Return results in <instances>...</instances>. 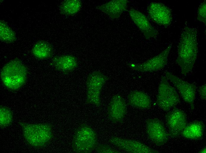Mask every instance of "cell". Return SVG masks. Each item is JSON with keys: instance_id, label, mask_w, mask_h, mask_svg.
I'll return each mask as SVG.
<instances>
[{"instance_id": "d4e9b609", "label": "cell", "mask_w": 206, "mask_h": 153, "mask_svg": "<svg viewBox=\"0 0 206 153\" xmlns=\"http://www.w3.org/2000/svg\"><path fill=\"white\" fill-rule=\"evenodd\" d=\"M198 92L201 98L202 99L205 100L206 98V84L205 83L199 87Z\"/></svg>"}, {"instance_id": "4fadbf2b", "label": "cell", "mask_w": 206, "mask_h": 153, "mask_svg": "<svg viewBox=\"0 0 206 153\" xmlns=\"http://www.w3.org/2000/svg\"><path fill=\"white\" fill-rule=\"evenodd\" d=\"M126 112V104L122 97L118 94L113 96L108 108V115L110 120L114 123L121 122Z\"/></svg>"}, {"instance_id": "2e32d148", "label": "cell", "mask_w": 206, "mask_h": 153, "mask_svg": "<svg viewBox=\"0 0 206 153\" xmlns=\"http://www.w3.org/2000/svg\"><path fill=\"white\" fill-rule=\"evenodd\" d=\"M128 1L113 0L98 7V9L112 19L119 18L126 10Z\"/></svg>"}, {"instance_id": "3957f363", "label": "cell", "mask_w": 206, "mask_h": 153, "mask_svg": "<svg viewBox=\"0 0 206 153\" xmlns=\"http://www.w3.org/2000/svg\"><path fill=\"white\" fill-rule=\"evenodd\" d=\"M19 124L22 127L25 140L34 147H45L53 137L52 126L50 124H30L21 122Z\"/></svg>"}, {"instance_id": "5bb4252c", "label": "cell", "mask_w": 206, "mask_h": 153, "mask_svg": "<svg viewBox=\"0 0 206 153\" xmlns=\"http://www.w3.org/2000/svg\"><path fill=\"white\" fill-rule=\"evenodd\" d=\"M128 12L133 21L147 39L156 36L157 32L147 18L141 12L133 9Z\"/></svg>"}, {"instance_id": "9c48e42d", "label": "cell", "mask_w": 206, "mask_h": 153, "mask_svg": "<svg viewBox=\"0 0 206 153\" xmlns=\"http://www.w3.org/2000/svg\"><path fill=\"white\" fill-rule=\"evenodd\" d=\"M147 12L150 19L160 26L167 27L171 23V9L163 4L151 2L148 7Z\"/></svg>"}, {"instance_id": "6da1fadb", "label": "cell", "mask_w": 206, "mask_h": 153, "mask_svg": "<svg viewBox=\"0 0 206 153\" xmlns=\"http://www.w3.org/2000/svg\"><path fill=\"white\" fill-rule=\"evenodd\" d=\"M197 31L195 28L186 26L181 31L176 62L180 67L181 74L184 76L191 71L197 58Z\"/></svg>"}, {"instance_id": "cb8c5ba5", "label": "cell", "mask_w": 206, "mask_h": 153, "mask_svg": "<svg viewBox=\"0 0 206 153\" xmlns=\"http://www.w3.org/2000/svg\"><path fill=\"white\" fill-rule=\"evenodd\" d=\"M96 149L97 152L99 153H120V152L106 145H99L97 146Z\"/></svg>"}, {"instance_id": "44dd1931", "label": "cell", "mask_w": 206, "mask_h": 153, "mask_svg": "<svg viewBox=\"0 0 206 153\" xmlns=\"http://www.w3.org/2000/svg\"><path fill=\"white\" fill-rule=\"evenodd\" d=\"M17 39L15 33L4 21H0V39L3 42L11 43Z\"/></svg>"}, {"instance_id": "8fae6325", "label": "cell", "mask_w": 206, "mask_h": 153, "mask_svg": "<svg viewBox=\"0 0 206 153\" xmlns=\"http://www.w3.org/2000/svg\"><path fill=\"white\" fill-rule=\"evenodd\" d=\"M147 132L150 139L156 145L161 146L168 141L169 134L163 123L157 119H150L146 122Z\"/></svg>"}, {"instance_id": "e0dca14e", "label": "cell", "mask_w": 206, "mask_h": 153, "mask_svg": "<svg viewBox=\"0 0 206 153\" xmlns=\"http://www.w3.org/2000/svg\"><path fill=\"white\" fill-rule=\"evenodd\" d=\"M128 103L133 107L141 109H149L151 107V101L145 93L140 91L131 92L128 94Z\"/></svg>"}, {"instance_id": "9a60e30c", "label": "cell", "mask_w": 206, "mask_h": 153, "mask_svg": "<svg viewBox=\"0 0 206 153\" xmlns=\"http://www.w3.org/2000/svg\"><path fill=\"white\" fill-rule=\"evenodd\" d=\"M51 64L55 69L65 73L73 71L78 66L77 59L70 55L55 56L52 59Z\"/></svg>"}, {"instance_id": "ac0fdd59", "label": "cell", "mask_w": 206, "mask_h": 153, "mask_svg": "<svg viewBox=\"0 0 206 153\" xmlns=\"http://www.w3.org/2000/svg\"><path fill=\"white\" fill-rule=\"evenodd\" d=\"M204 128L205 125L202 122L194 121L186 124L181 134L187 139H199L203 136Z\"/></svg>"}, {"instance_id": "8992f818", "label": "cell", "mask_w": 206, "mask_h": 153, "mask_svg": "<svg viewBox=\"0 0 206 153\" xmlns=\"http://www.w3.org/2000/svg\"><path fill=\"white\" fill-rule=\"evenodd\" d=\"M107 79V76L99 71L93 72L88 75L86 81L87 103L98 107L100 106V93Z\"/></svg>"}, {"instance_id": "30bf717a", "label": "cell", "mask_w": 206, "mask_h": 153, "mask_svg": "<svg viewBox=\"0 0 206 153\" xmlns=\"http://www.w3.org/2000/svg\"><path fill=\"white\" fill-rule=\"evenodd\" d=\"M165 120L169 135L172 137L181 134L187 124L186 114L181 109L175 107L168 113Z\"/></svg>"}, {"instance_id": "7402d4cb", "label": "cell", "mask_w": 206, "mask_h": 153, "mask_svg": "<svg viewBox=\"0 0 206 153\" xmlns=\"http://www.w3.org/2000/svg\"><path fill=\"white\" fill-rule=\"evenodd\" d=\"M13 116L11 110L8 107L0 106V125L1 128L7 127L12 124Z\"/></svg>"}, {"instance_id": "52a82bcc", "label": "cell", "mask_w": 206, "mask_h": 153, "mask_svg": "<svg viewBox=\"0 0 206 153\" xmlns=\"http://www.w3.org/2000/svg\"><path fill=\"white\" fill-rule=\"evenodd\" d=\"M172 43L159 54L141 64L130 63L128 66L133 69L141 72H152L162 69L166 65L168 57Z\"/></svg>"}, {"instance_id": "277c9868", "label": "cell", "mask_w": 206, "mask_h": 153, "mask_svg": "<svg viewBox=\"0 0 206 153\" xmlns=\"http://www.w3.org/2000/svg\"><path fill=\"white\" fill-rule=\"evenodd\" d=\"M98 146L97 134L92 128L83 123L75 130L73 136L72 147L78 153H89Z\"/></svg>"}, {"instance_id": "7a4b0ae2", "label": "cell", "mask_w": 206, "mask_h": 153, "mask_svg": "<svg viewBox=\"0 0 206 153\" xmlns=\"http://www.w3.org/2000/svg\"><path fill=\"white\" fill-rule=\"evenodd\" d=\"M27 69L22 62L16 58L7 63L0 73L1 81L4 85L12 90H17L25 83Z\"/></svg>"}, {"instance_id": "ffe728a7", "label": "cell", "mask_w": 206, "mask_h": 153, "mask_svg": "<svg viewBox=\"0 0 206 153\" xmlns=\"http://www.w3.org/2000/svg\"><path fill=\"white\" fill-rule=\"evenodd\" d=\"M82 5L79 0H65L61 4L59 10L61 13L67 16H73L80 10Z\"/></svg>"}, {"instance_id": "5b68a950", "label": "cell", "mask_w": 206, "mask_h": 153, "mask_svg": "<svg viewBox=\"0 0 206 153\" xmlns=\"http://www.w3.org/2000/svg\"><path fill=\"white\" fill-rule=\"evenodd\" d=\"M156 102L159 107L165 111L175 107L180 102L178 94L165 76L162 77L159 84Z\"/></svg>"}, {"instance_id": "d6986e66", "label": "cell", "mask_w": 206, "mask_h": 153, "mask_svg": "<svg viewBox=\"0 0 206 153\" xmlns=\"http://www.w3.org/2000/svg\"><path fill=\"white\" fill-rule=\"evenodd\" d=\"M32 53L34 56L38 59H47L52 57L53 48L51 44L48 42L40 40L34 45Z\"/></svg>"}, {"instance_id": "ba28073f", "label": "cell", "mask_w": 206, "mask_h": 153, "mask_svg": "<svg viewBox=\"0 0 206 153\" xmlns=\"http://www.w3.org/2000/svg\"><path fill=\"white\" fill-rule=\"evenodd\" d=\"M165 76L177 89L184 101L190 106L191 109H193L197 89L196 85L168 72H166Z\"/></svg>"}, {"instance_id": "484cf974", "label": "cell", "mask_w": 206, "mask_h": 153, "mask_svg": "<svg viewBox=\"0 0 206 153\" xmlns=\"http://www.w3.org/2000/svg\"><path fill=\"white\" fill-rule=\"evenodd\" d=\"M199 152L202 153H205L206 152V148H203L202 149H201V150Z\"/></svg>"}, {"instance_id": "7c38bea8", "label": "cell", "mask_w": 206, "mask_h": 153, "mask_svg": "<svg viewBox=\"0 0 206 153\" xmlns=\"http://www.w3.org/2000/svg\"><path fill=\"white\" fill-rule=\"evenodd\" d=\"M111 144L128 153H157L158 152L150 148L139 141L116 137H112L109 140Z\"/></svg>"}, {"instance_id": "603a6c76", "label": "cell", "mask_w": 206, "mask_h": 153, "mask_svg": "<svg viewBox=\"0 0 206 153\" xmlns=\"http://www.w3.org/2000/svg\"><path fill=\"white\" fill-rule=\"evenodd\" d=\"M206 3L205 0L199 6L197 11V19L206 24Z\"/></svg>"}]
</instances>
